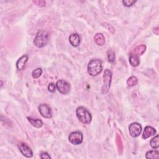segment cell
<instances>
[{"mask_svg": "<svg viewBox=\"0 0 159 159\" xmlns=\"http://www.w3.org/2000/svg\"><path fill=\"white\" fill-rule=\"evenodd\" d=\"M88 73L92 77L98 76L103 70L102 62L99 59H93L88 65Z\"/></svg>", "mask_w": 159, "mask_h": 159, "instance_id": "cell-1", "label": "cell"}, {"mask_svg": "<svg viewBox=\"0 0 159 159\" xmlns=\"http://www.w3.org/2000/svg\"><path fill=\"white\" fill-rule=\"evenodd\" d=\"M49 34L46 31L40 30L36 34L34 40V44L38 48L45 47L49 42Z\"/></svg>", "mask_w": 159, "mask_h": 159, "instance_id": "cell-2", "label": "cell"}, {"mask_svg": "<svg viewBox=\"0 0 159 159\" xmlns=\"http://www.w3.org/2000/svg\"><path fill=\"white\" fill-rule=\"evenodd\" d=\"M77 116L79 121L84 124H89L91 122L92 116L91 113L83 106H80L77 108Z\"/></svg>", "mask_w": 159, "mask_h": 159, "instance_id": "cell-3", "label": "cell"}, {"mask_svg": "<svg viewBox=\"0 0 159 159\" xmlns=\"http://www.w3.org/2000/svg\"><path fill=\"white\" fill-rule=\"evenodd\" d=\"M103 84L102 88V92L103 95H105L110 88V86L112 80V73L110 70H106L103 74Z\"/></svg>", "mask_w": 159, "mask_h": 159, "instance_id": "cell-4", "label": "cell"}, {"mask_svg": "<svg viewBox=\"0 0 159 159\" xmlns=\"http://www.w3.org/2000/svg\"><path fill=\"white\" fill-rule=\"evenodd\" d=\"M56 88L62 95H66L70 91V85L63 80H60L56 83Z\"/></svg>", "mask_w": 159, "mask_h": 159, "instance_id": "cell-5", "label": "cell"}, {"mask_svg": "<svg viewBox=\"0 0 159 159\" xmlns=\"http://www.w3.org/2000/svg\"><path fill=\"white\" fill-rule=\"evenodd\" d=\"M68 140L70 142L74 145H79L83 142V136L82 132L75 131L70 133L68 136Z\"/></svg>", "mask_w": 159, "mask_h": 159, "instance_id": "cell-6", "label": "cell"}, {"mask_svg": "<svg viewBox=\"0 0 159 159\" xmlns=\"http://www.w3.org/2000/svg\"><path fill=\"white\" fill-rule=\"evenodd\" d=\"M39 111L42 116L44 118H51L52 117V111L51 107L47 104H42L38 107Z\"/></svg>", "mask_w": 159, "mask_h": 159, "instance_id": "cell-7", "label": "cell"}, {"mask_svg": "<svg viewBox=\"0 0 159 159\" xmlns=\"http://www.w3.org/2000/svg\"><path fill=\"white\" fill-rule=\"evenodd\" d=\"M142 126L137 122H133L129 127V134L132 137H139L142 132Z\"/></svg>", "mask_w": 159, "mask_h": 159, "instance_id": "cell-8", "label": "cell"}, {"mask_svg": "<svg viewBox=\"0 0 159 159\" xmlns=\"http://www.w3.org/2000/svg\"><path fill=\"white\" fill-rule=\"evenodd\" d=\"M18 147L21 154L24 157L27 158H31L33 156V152L32 150L24 142H19L18 144Z\"/></svg>", "mask_w": 159, "mask_h": 159, "instance_id": "cell-9", "label": "cell"}, {"mask_svg": "<svg viewBox=\"0 0 159 159\" xmlns=\"http://www.w3.org/2000/svg\"><path fill=\"white\" fill-rule=\"evenodd\" d=\"M69 42L73 47H78L81 42V38L78 34H73L70 35Z\"/></svg>", "mask_w": 159, "mask_h": 159, "instance_id": "cell-10", "label": "cell"}, {"mask_svg": "<svg viewBox=\"0 0 159 159\" xmlns=\"http://www.w3.org/2000/svg\"><path fill=\"white\" fill-rule=\"evenodd\" d=\"M28 60V56L27 55H24L20 57L17 61L16 67L19 70H23L25 68L26 64Z\"/></svg>", "mask_w": 159, "mask_h": 159, "instance_id": "cell-11", "label": "cell"}, {"mask_svg": "<svg viewBox=\"0 0 159 159\" xmlns=\"http://www.w3.org/2000/svg\"><path fill=\"white\" fill-rule=\"evenodd\" d=\"M156 133V130L151 126H146L144 129L142 137L144 139H147L149 137L155 135Z\"/></svg>", "mask_w": 159, "mask_h": 159, "instance_id": "cell-12", "label": "cell"}, {"mask_svg": "<svg viewBox=\"0 0 159 159\" xmlns=\"http://www.w3.org/2000/svg\"><path fill=\"white\" fill-rule=\"evenodd\" d=\"M94 40L98 46H102L105 44V38L104 35L101 33H97L94 38Z\"/></svg>", "mask_w": 159, "mask_h": 159, "instance_id": "cell-13", "label": "cell"}, {"mask_svg": "<svg viewBox=\"0 0 159 159\" xmlns=\"http://www.w3.org/2000/svg\"><path fill=\"white\" fill-rule=\"evenodd\" d=\"M129 63L132 67H137L140 63L139 56L131 54L129 56Z\"/></svg>", "mask_w": 159, "mask_h": 159, "instance_id": "cell-14", "label": "cell"}, {"mask_svg": "<svg viewBox=\"0 0 159 159\" xmlns=\"http://www.w3.org/2000/svg\"><path fill=\"white\" fill-rule=\"evenodd\" d=\"M28 121L30 122L31 125L35 128H40L43 126V122L39 119H32L31 118H27Z\"/></svg>", "mask_w": 159, "mask_h": 159, "instance_id": "cell-15", "label": "cell"}, {"mask_svg": "<svg viewBox=\"0 0 159 159\" xmlns=\"http://www.w3.org/2000/svg\"><path fill=\"white\" fill-rule=\"evenodd\" d=\"M146 50V47L144 45H141L139 46H137L136 48L134 49L133 51V54H135L137 56H140L144 54Z\"/></svg>", "mask_w": 159, "mask_h": 159, "instance_id": "cell-16", "label": "cell"}, {"mask_svg": "<svg viewBox=\"0 0 159 159\" xmlns=\"http://www.w3.org/2000/svg\"><path fill=\"white\" fill-rule=\"evenodd\" d=\"M146 158L154 159L159 158V152L157 150H150L148 151L146 154Z\"/></svg>", "mask_w": 159, "mask_h": 159, "instance_id": "cell-17", "label": "cell"}, {"mask_svg": "<svg viewBox=\"0 0 159 159\" xmlns=\"http://www.w3.org/2000/svg\"><path fill=\"white\" fill-rule=\"evenodd\" d=\"M158 139H159V138H158V135L151 139V141L150 142V145L152 148L155 149L158 148V146H159Z\"/></svg>", "mask_w": 159, "mask_h": 159, "instance_id": "cell-18", "label": "cell"}, {"mask_svg": "<svg viewBox=\"0 0 159 159\" xmlns=\"http://www.w3.org/2000/svg\"><path fill=\"white\" fill-rule=\"evenodd\" d=\"M137 83H138V79H137V77H134V76L129 78L127 80V85L129 86H131V87L136 85Z\"/></svg>", "mask_w": 159, "mask_h": 159, "instance_id": "cell-19", "label": "cell"}, {"mask_svg": "<svg viewBox=\"0 0 159 159\" xmlns=\"http://www.w3.org/2000/svg\"><path fill=\"white\" fill-rule=\"evenodd\" d=\"M107 59L108 61L111 63H113L115 60V52H114V50L113 49H109L107 52Z\"/></svg>", "mask_w": 159, "mask_h": 159, "instance_id": "cell-20", "label": "cell"}, {"mask_svg": "<svg viewBox=\"0 0 159 159\" xmlns=\"http://www.w3.org/2000/svg\"><path fill=\"white\" fill-rule=\"evenodd\" d=\"M42 74V69L40 68H36L32 72V77L33 78H39Z\"/></svg>", "mask_w": 159, "mask_h": 159, "instance_id": "cell-21", "label": "cell"}, {"mask_svg": "<svg viewBox=\"0 0 159 159\" xmlns=\"http://www.w3.org/2000/svg\"><path fill=\"white\" fill-rule=\"evenodd\" d=\"M135 3L136 1H132V0H125V1H122V3L126 7H131Z\"/></svg>", "mask_w": 159, "mask_h": 159, "instance_id": "cell-22", "label": "cell"}, {"mask_svg": "<svg viewBox=\"0 0 159 159\" xmlns=\"http://www.w3.org/2000/svg\"><path fill=\"white\" fill-rule=\"evenodd\" d=\"M56 90V86L55 85L54 83H50L49 85H48V90L51 92V93H54L55 91Z\"/></svg>", "mask_w": 159, "mask_h": 159, "instance_id": "cell-23", "label": "cell"}, {"mask_svg": "<svg viewBox=\"0 0 159 159\" xmlns=\"http://www.w3.org/2000/svg\"><path fill=\"white\" fill-rule=\"evenodd\" d=\"M33 2L38 6L43 7L46 6V1H33Z\"/></svg>", "mask_w": 159, "mask_h": 159, "instance_id": "cell-24", "label": "cell"}, {"mask_svg": "<svg viewBox=\"0 0 159 159\" xmlns=\"http://www.w3.org/2000/svg\"><path fill=\"white\" fill-rule=\"evenodd\" d=\"M40 158H42V159H46V158H51V157H50L49 154H48V153H47V152H43V153H42L41 154V155H40Z\"/></svg>", "mask_w": 159, "mask_h": 159, "instance_id": "cell-25", "label": "cell"}, {"mask_svg": "<svg viewBox=\"0 0 159 159\" xmlns=\"http://www.w3.org/2000/svg\"><path fill=\"white\" fill-rule=\"evenodd\" d=\"M158 27H156L155 29H154V32L156 34V35H158Z\"/></svg>", "mask_w": 159, "mask_h": 159, "instance_id": "cell-26", "label": "cell"}]
</instances>
